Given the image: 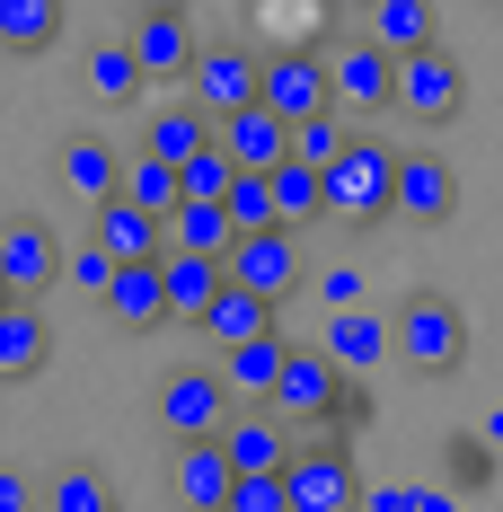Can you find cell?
Wrapping results in <instances>:
<instances>
[{"label":"cell","instance_id":"obj_1","mask_svg":"<svg viewBox=\"0 0 503 512\" xmlns=\"http://www.w3.org/2000/svg\"><path fill=\"white\" fill-rule=\"evenodd\" d=\"M398 168H406L398 142H380V133H353V151L327 168V221H353V230H380V221H398Z\"/></svg>","mask_w":503,"mask_h":512},{"label":"cell","instance_id":"obj_2","mask_svg":"<svg viewBox=\"0 0 503 512\" xmlns=\"http://www.w3.org/2000/svg\"><path fill=\"white\" fill-rule=\"evenodd\" d=\"M159 433L168 442H221V424L239 415V398H230V380H221V362H177L168 380H159Z\"/></svg>","mask_w":503,"mask_h":512},{"label":"cell","instance_id":"obj_3","mask_svg":"<svg viewBox=\"0 0 503 512\" xmlns=\"http://www.w3.org/2000/svg\"><path fill=\"white\" fill-rule=\"evenodd\" d=\"M398 354H406V371H424V380H442V371L468 362V318H459L451 292H415V301L398 309Z\"/></svg>","mask_w":503,"mask_h":512},{"label":"cell","instance_id":"obj_4","mask_svg":"<svg viewBox=\"0 0 503 512\" xmlns=\"http://www.w3.org/2000/svg\"><path fill=\"white\" fill-rule=\"evenodd\" d=\"M256 98H265V53L212 36V45L195 53V71H186V106H203V115L221 124V115H239V106H256Z\"/></svg>","mask_w":503,"mask_h":512},{"label":"cell","instance_id":"obj_5","mask_svg":"<svg viewBox=\"0 0 503 512\" xmlns=\"http://www.w3.org/2000/svg\"><path fill=\"white\" fill-rule=\"evenodd\" d=\"M362 415V398H353V371H336V354L327 345H292V362H283V380H274V415H301V424H318V415Z\"/></svg>","mask_w":503,"mask_h":512},{"label":"cell","instance_id":"obj_6","mask_svg":"<svg viewBox=\"0 0 503 512\" xmlns=\"http://www.w3.org/2000/svg\"><path fill=\"white\" fill-rule=\"evenodd\" d=\"M283 495H292V512H362L353 451H345V442H301L292 468H283Z\"/></svg>","mask_w":503,"mask_h":512},{"label":"cell","instance_id":"obj_7","mask_svg":"<svg viewBox=\"0 0 503 512\" xmlns=\"http://www.w3.org/2000/svg\"><path fill=\"white\" fill-rule=\"evenodd\" d=\"M265 106H274L283 124L327 115V106H336V62H327L318 45H274L265 53Z\"/></svg>","mask_w":503,"mask_h":512},{"label":"cell","instance_id":"obj_8","mask_svg":"<svg viewBox=\"0 0 503 512\" xmlns=\"http://www.w3.org/2000/svg\"><path fill=\"white\" fill-rule=\"evenodd\" d=\"M221 265H230V283H248V292H265V301L301 292V274H309L301 265V230H283V221H274V230H239Z\"/></svg>","mask_w":503,"mask_h":512},{"label":"cell","instance_id":"obj_9","mask_svg":"<svg viewBox=\"0 0 503 512\" xmlns=\"http://www.w3.org/2000/svg\"><path fill=\"white\" fill-rule=\"evenodd\" d=\"M62 256H71V248L53 239L36 212H9V221H0V274H9L18 301H45L53 283H62Z\"/></svg>","mask_w":503,"mask_h":512},{"label":"cell","instance_id":"obj_10","mask_svg":"<svg viewBox=\"0 0 503 512\" xmlns=\"http://www.w3.org/2000/svg\"><path fill=\"white\" fill-rule=\"evenodd\" d=\"M459 98H468V71H459L451 45H424V53L398 62V106L415 115V124H451Z\"/></svg>","mask_w":503,"mask_h":512},{"label":"cell","instance_id":"obj_11","mask_svg":"<svg viewBox=\"0 0 503 512\" xmlns=\"http://www.w3.org/2000/svg\"><path fill=\"white\" fill-rule=\"evenodd\" d=\"M124 45H133V62H142L151 80H186V71H195V53H203V36H195V18H186L177 0H151V9L133 18V36H124Z\"/></svg>","mask_w":503,"mask_h":512},{"label":"cell","instance_id":"obj_12","mask_svg":"<svg viewBox=\"0 0 503 512\" xmlns=\"http://www.w3.org/2000/svg\"><path fill=\"white\" fill-rule=\"evenodd\" d=\"M89 239H98L115 265H159V256H168V221L142 212L133 195H106V204H89Z\"/></svg>","mask_w":503,"mask_h":512},{"label":"cell","instance_id":"obj_13","mask_svg":"<svg viewBox=\"0 0 503 512\" xmlns=\"http://www.w3.org/2000/svg\"><path fill=\"white\" fill-rule=\"evenodd\" d=\"M327 62H336V106H353V115H380V106H398V53H389V45L353 36V45H336Z\"/></svg>","mask_w":503,"mask_h":512},{"label":"cell","instance_id":"obj_14","mask_svg":"<svg viewBox=\"0 0 503 512\" xmlns=\"http://www.w3.org/2000/svg\"><path fill=\"white\" fill-rule=\"evenodd\" d=\"M459 212V168L442 151H406V168H398V221L406 230H442Z\"/></svg>","mask_w":503,"mask_h":512},{"label":"cell","instance_id":"obj_15","mask_svg":"<svg viewBox=\"0 0 503 512\" xmlns=\"http://www.w3.org/2000/svg\"><path fill=\"white\" fill-rule=\"evenodd\" d=\"M230 486H239V468H230L221 442H177V460H168L177 512H230Z\"/></svg>","mask_w":503,"mask_h":512},{"label":"cell","instance_id":"obj_16","mask_svg":"<svg viewBox=\"0 0 503 512\" xmlns=\"http://www.w3.org/2000/svg\"><path fill=\"white\" fill-rule=\"evenodd\" d=\"M221 451H230V468L239 477H274V468H292V433H283V415L274 407H239L230 424H221Z\"/></svg>","mask_w":503,"mask_h":512},{"label":"cell","instance_id":"obj_17","mask_svg":"<svg viewBox=\"0 0 503 512\" xmlns=\"http://www.w3.org/2000/svg\"><path fill=\"white\" fill-rule=\"evenodd\" d=\"M212 133H221V151L239 159V168H256V177H274V168L292 159V124H283V115H274L265 98H256V106H239V115H221Z\"/></svg>","mask_w":503,"mask_h":512},{"label":"cell","instance_id":"obj_18","mask_svg":"<svg viewBox=\"0 0 503 512\" xmlns=\"http://www.w3.org/2000/svg\"><path fill=\"white\" fill-rule=\"evenodd\" d=\"M327 354L336 371H380V362L398 354V318H380V309H327Z\"/></svg>","mask_w":503,"mask_h":512},{"label":"cell","instance_id":"obj_19","mask_svg":"<svg viewBox=\"0 0 503 512\" xmlns=\"http://www.w3.org/2000/svg\"><path fill=\"white\" fill-rule=\"evenodd\" d=\"M283 362H292V345L265 327V336H248V345H230V354H221V380H230V398H239V407H274Z\"/></svg>","mask_w":503,"mask_h":512},{"label":"cell","instance_id":"obj_20","mask_svg":"<svg viewBox=\"0 0 503 512\" xmlns=\"http://www.w3.org/2000/svg\"><path fill=\"white\" fill-rule=\"evenodd\" d=\"M106 318H115L124 336L168 327V283H159V265H115V283H106Z\"/></svg>","mask_w":503,"mask_h":512},{"label":"cell","instance_id":"obj_21","mask_svg":"<svg viewBox=\"0 0 503 512\" xmlns=\"http://www.w3.org/2000/svg\"><path fill=\"white\" fill-rule=\"evenodd\" d=\"M53 362V318L36 301H9L0 309V380H36Z\"/></svg>","mask_w":503,"mask_h":512},{"label":"cell","instance_id":"obj_22","mask_svg":"<svg viewBox=\"0 0 503 512\" xmlns=\"http://www.w3.org/2000/svg\"><path fill=\"white\" fill-rule=\"evenodd\" d=\"M362 36L406 62V53L442 45V18H433V0H371V9H362Z\"/></svg>","mask_w":503,"mask_h":512},{"label":"cell","instance_id":"obj_23","mask_svg":"<svg viewBox=\"0 0 503 512\" xmlns=\"http://www.w3.org/2000/svg\"><path fill=\"white\" fill-rule=\"evenodd\" d=\"M159 283H168V318H203V309L221 301L230 265H221V256H186V248H168V256H159Z\"/></svg>","mask_w":503,"mask_h":512},{"label":"cell","instance_id":"obj_24","mask_svg":"<svg viewBox=\"0 0 503 512\" xmlns=\"http://www.w3.org/2000/svg\"><path fill=\"white\" fill-rule=\"evenodd\" d=\"M62 186H71L80 204L124 195V159H115V142H98V133H71V142H62Z\"/></svg>","mask_w":503,"mask_h":512},{"label":"cell","instance_id":"obj_25","mask_svg":"<svg viewBox=\"0 0 503 512\" xmlns=\"http://www.w3.org/2000/svg\"><path fill=\"white\" fill-rule=\"evenodd\" d=\"M80 89H89L98 106H133L142 89H151V71L133 62V45H124V36H115V45H89V53H80Z\"/></svg>","mask_w":503,"mask_h":512},{"label":"cell","instance_id":"obj_26","mask_svg":"<svg viewBox=\"0 0 503 512\" xmlns=\"http://www.w3.org/2000/svg\"><path fill=\"white\" fill-rule=\"evenodd\" d=\"M230 239H239V221H230L221 195H186L168 212V248H186V256H230Z\"/></svg>","mask_w":503,"mask_h":512},{"label":"cell","instance_id":"obj_27","mask_svg":"<svg viewBox=\"0 0 503 512\" xmlns=\"http://www.w3.org/2000/svg\"><path fill=\"white\" fill-rule=\"evenodd\" d=\"M195 327L230 354V345H248V336H265V327H274V301H265V292H248V283H221V301L203 309Z\"/></svg>","mask_w":503,"mask_h":512},{"label":"cell","instance_id":"obj_28","mask_svg":"<svg viewBox=\"0 0 503 512\" xmlns=\"http://www.w3.org/2000/svg\"><path fill=\"white\" fill-rule=\"evenodd\" d=\"M62 0H0V53H53L62 45Z\"/></svg>","mask_w":503,"mask_h":512},{"label":"cell","instance_id":"obj_29","mask_svg":"<svg viewBox=\"0 0 503 512\" xmlns=\"http://www.w3.org/2000/svg\"><path fill=\"white\" fill-rule=\"evenodd\" d=\"M274 221H283V230H309V221H327V168H309V159H283V168H274Z\"/></svg>","mask_w":503,"mask_h":512},{"label":"cell","instance_id":"obj_30","mask_svg":"<svg viewBox=\"0 0 503 512\" xmlns=\"http://www.w3.org/2000/svg\"><path fill=\"white\" fill-rule=\"evenodd\" d=\"M124 195H133L142 212H159V221H168V212L186 204V168H168V159L133 151V159H124Z\"/></svg>","mask_w":503,"mask_h":512},{"label":"cell","instance_id":"obj_31","mask_svg":"<svg viewBox=\"0 0 503 512\" xmlns=\"http://www.w3.org/2000/svg\"><path fill=\"white\" fill-rule=\"evenodd\" d=\"M203 142H212V115H203V106H186V115H151V124H142V151L168 159V168H186Z\"/></svg>","mask_w":503,"mask_h":512},{"label":"cell","instance_id":"obj_32","mask_svg":"<svg viewBox=\"0 0 503 512\" xmlns=\"http://www.w3.org/2000/svg\"><path fill=\"white\" fill-rule=\"evenodd\" d=\"M45 512H115V486H106V468H98V460H71V468H53V486H45Z\"/></svg>","mask_w":503,"mask_h":512},{"label":"cell","instance_id":"obj_33","mask_svg":"<svg viewBox=\"0 0 503 512\" xmlns=\"http://www.w3.org/2000/svg\"><path fill=\"white\" fill-rule=\"evenodd\" d=\"M353 151V124L327 106V115H301L292 124V159H309V168H336V159Z\"/></svg>","mask_w":503,"mask_h":512},{"label":"cell","instance_id":"obj_34","mask_svg":"<svg viewBox=\"0 0 503 512\" xmlns=\"http://www.w3.org/2000/svg\"><path fill=\"white\" fill-rule=\"evenodd\" d=\"M221 204H230V221H239V230H274V177H256V168H239Z\"/></svg>","mask_w":503,"mask_h":512},{"label":"cell","instance_id":"obj_35","mask_svg":"<svg viewBox=\"0 0 503 512\" xmlns=\"http://www.w3.org/2000/svg\"><path fill=\"white\" fill-rule=\"evenodd\" d=\"M62 283H71V292H89V301H106V283H115V256H106L98 239H80V248L62 256Z\"/></svg>","mask_w":503,"mask_h":512},{"label":"cell","instance_id":"obj_36","mask_svg":"<svg viewBox=\"0 0 503 512\" xmlns=\"http://www.w3.org/2000/svg\"><path fill=\"white\" fill-rule=\"evenodd\" d=\"M230 177H239V159L221 151V133H212V142L186 159V195H230Z\"/></svg>","mask_w":503,"mask_h":512},{"label":"cell","instance_id":"obj_37","mask_svg":"<svg viewBox=\"0 0 503 512\" xmlns=\"http://www.w3.org/2000/svg\"><path fill=\"white\" fill-rule=\"evenodd\" d=\"M230 512H292V495H283V468H274V477H239V486H230Z\"/></svg>","mask_w":503,"mask_h":512},{"label":"cell","instance_id":"obj_38","mask_svg":"<svg viewBox=\"0 0 503 512\" xmlns=\"http://www.w3.org/2000/svg\"><path fill=\"white\" fill-rule=\"evenodd\" d=\"M0 512H45V495H36V477L18 460H0Z\"/></svg>","mask_w":503,"mask_h":512},{"label":"cell","instance_id":"obj_39","mask_svg":"<svg viewBox=\"0 0 503 512\" xmlns=\"http://www.w3.org/2000/svg\"><path fill=\"white\" fill-rule=\"evenodd\" d=\"M318 301L327 309H362V265H327V274H318Z\"/></svg>","mask_w":503,"mask_h":512},{"label":"cell","instance_id":"obj_40","mask_svg":"<svg viewBox=\"0 0 503 512\" xmlns=\"http://www.w3.org/2000/svg\"><path fill=\"white\" fill-rule=\"evenodd\" d=\"M451 477H459V486H486V477H495V451L459 433V442H451Z\"/></svg>","mask_w":503,"mask_h":512},{"label":"cell","instance_id":"obj_41","mask_svg":"<svg viewBox=\"0 0 503 512\" xmlns=\"http://www.w3.org/2000/svg\"><path fill=\"white\" fill-rule=\"evenodd\" d=\"M362 512H415V486H380V495H362Z\"/></svg>","mask_w":503,"mask_h":512},{"label":"cell","instance_id":"obj_42","mask_svg":"<svg viewBox=\"0 0 503 512\" xmlns=\"http://www.w3.org/2000/svg\"><path fill=\"white\" fill-rule=\"evenodd\" d=\"M415 512H459V504H451V495H415Z\"/></svg>","mask_w":503,"mask_h":512},{"label":"cell","instance_id":"obj_43","mask_svg":"<svg viewBox=\"0 0 503 512\" xmlns=\"http://www.w3.org/2000/svg\"><path fill=\"white\" fill-rule=\"evenodd\" d=\"M9 301H18V292H9V274H0V309H9Z\"/></svg>","mask_w":503,"mask_h":512},{"label":"cell","instance_id":"obj_44","mask_svg":"<svg viewBox=\"0 0 503 512\" xmlns=\"http://www.w3.org/2000/svg\"><path fill=\"white\" fill-rule=\"evenodd\" d=\"M353 9H371V0H353Z\"/></svg>","mask_w":503,"mask_h":512}]
</instances>
